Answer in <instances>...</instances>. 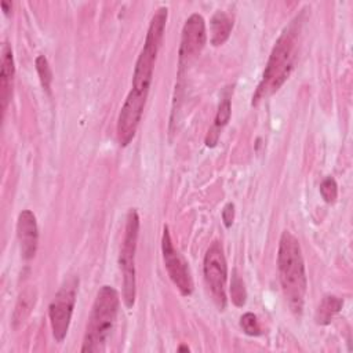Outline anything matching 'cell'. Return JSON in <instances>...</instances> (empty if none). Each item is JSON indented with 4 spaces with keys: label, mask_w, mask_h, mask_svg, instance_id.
<instances>
[{
    "label": "cell",
    "mask_w": 353,
    "mask_h": 353,
    "mask_svg": "<svg viewBox=\"0 0 353 353\" xmlns=\"http://www.w3.org/2000/svg\"><path fill=\"white\" fill-rule=\"evenodd\" d=\"M302 23L303 12H299L292 21H290V23L277 37L266 62L262 79L252 95V106L272 97L290 77L296 58Z\"/></svg>",
    "instance_id": "1"
},
{
    "label": "cell",
    "mask_w": 353,
    "mask_h": 353,
    "mask_svg": "<svg viewBox=\"0 0 353 353\" xmlns=\"http://www.w3.org/2000/svg\"><path fill=\"white\" fill-rule=\"evenodd\" d=\"M277 270L283 295L292 313L301 314L307 287L305 262L296 237L284 230L277 252Z\"/></svg>",
    "instance_id": "2"
},
{
    "label": "cell",
    "mask_w": 353,
    "mask_h": 353,
    "mask_svg": "<svg viewBox=\"0 0 353 353\" xmlns=\"http://www.w3.org/2000/svg\"><path fill=\"white\" fill-rule=\"evenodd\" d=\"M120 307L119 292L110 285H102L94 299L84 331L81 352H103L116 325Z\"/></svg>",
    "instance_id": "3"
},
{
    "label": "cell",
    "mask_w": 353,
    "mask_h": 353,
    "mask_svg": "<svg viewBox=\"0 0 353 353\" xmlns=\"http://www.w3.org/2000/svg\"><path fill=\"white\" fill-rule=\"evenodd\" d=\"M168 10L167 7H160L153 14L149 28L146 32L143 47L137 58L134 73H132V84L131 90L139 92V94H149L150 84L153 80V70L154 63L157 59L159 50L163 43L165 22H167Z\"/></svg>",
    "instance_id": "4"
},
{
    "label": "cell",
    "mask_w": 353,
    "mask_h": 353,
    "mask_svg": "<svg viewBox=\"0 0 353 353\" xmlns=\"http://www.w3.org/2000/svg\"><path fill=\"white\" fill-rule=\"evenodd\" d=\"M139 234V216L135 208H131L125 216L124 236L120 247L119 265L123 276V302L131 309L135 303L137 277H135V252Z\"/></svg>",
    "instance_id": "5"
},
{
    "label": "cell",
    "mask_w": 353,
    "mask_h": 353,
    "mask_svg": "<svg viewBox=\"0 0 353 353\" xmlns=\"http://www.w3.org/2000/svg\"><path fill=\"white\" fill-rule=\"evenodd\" d=\"M79 287V277L70 276L68 277L57 294L54 295L50 306H48V317L51 324L52 336L57 342H62L69 331L76 295Z\"/></svg>",
    "instance_id": "6"
},
{
    "label": "cell",
    "mask_w": 353,
    "mask_h": 353,
    "mask_svg": "<svg viewBox=\"0 0 353 353\" xmlns=\"http://www.w3.org/2000/svg\"><path fill=\"white\" fill-rule=\"evenodd\" d=\"M204 280L211 291L212 299L219 310L226 307V280L228 265L223 254V248L219 241L211 243L204 255Z\"/></svg>",
    "instance_id": "7"
},
{
    "label": "cell",
    "mask_w": 353,
    "mask_h": 353,
    "mask_svg": "<svg viewBox=\"0 0 353 353\" xmlns=\"http://www.w3.org/2000/svg\"><path fill=\"white\" fill-rule=\"evenodd\" d=\"M207 41V30L204 18L194 12L182 28L181 43L178 50V74L181 76L200 55Z\"/></svg>",
    "instance_id": "8"
},
{
    "label": "cell",
    "mask_w": 353,
    "mask_h": 353,
    "mask_svg": "<svg viewBox=\"0 0 353 353\" xmlns=\"http://www.w3.org/2000/svg\"><path fill=\"white\" fill-rule=\"evenodd\" d=\"M161 252H163V261H164L167 273L171 281L174 283V285L178 288L181 295L183 296L192 295L194 285H193V279H192L188 262L179 254V251L174 247L168 226H164V230H163Z\"/></svg>",
    "instance_id": "9"
},
{
    "label": "cell",
    "mask_w": 353,
    "mask_h": 353,
    "mask_svg": "<svg viewBox=\"0 0 353 353\" xmlns=\"http://www.w3.org/2000/svg\"><path fill=\"white\" fill-rule=\"evenodd\" d=\"M148 95L130 90L116 123V137L120 146H127L135 137L145 109Z\"/></svg>",
    "instance_id": "10"
},
{
    "label": "cell",
    "mask_w": 353,
    "mask_h": 353,
    "mask_svg": "<svg viewBox=\"0 0 353 353\" xmlns=\"http://www.w3.org/2000/svg\"><path fill=\"white\" fill-rule=\"evenodd\" d=\"M17 237L22 258L25 261L32 259L37 251L39 229L36 216L30 210H23L19 212L17 219Z\"/></svg>",
    "instance_id": "11"
},
{
    "label": "cell",
    "mask_w": 353,
    "mask_h": 353,
    "mask_svg": "<svg viewBox=\"0 0 353 353\" xmlns=\"http://www.w3.org/2000/svg\"><path fill=\"white\" fill-rule=\"evenodd\" d=\"M15 76V66H14V55L11 46L6 41L1 47V70H0V88H1V109L3 113L7 109V105L11 99L12 94V81Z\"/></svg>",
    "instance_id": "12"
},
{
    "label": "cell",
    "mask_w": 353,
    "mask_h": 353,
    "mask_svg": "<svg viewBox=\"0 0 353 353\" xmlns=\"http://www.w3.org/2000/svg\"><path fill=\"white\" fill-rule=\"evenodd\" d=\"M211 44L212 46H222L230 36L232 28H233V19L225 12V11H216L211 21Z\"/></svg>",
    "instance_id": "13"
},
{
    "label": "cell",
    "mask_w": 353,
    "mask_h": 353,
    "mask_svg": "<svg viewBox=\"0 0 353 353\" xmlns=\"http://www.w3.org/2000/svg\"><path fill=\"white\" fill-rule=\"evenodd\" d=\"M230 114H232V105H230V99L226 97L221 101V103L218 106V110H216V114H215V119H214V123H212V125L208 130V134L205 137V145L207 146L212 148V146L216 145V142L219 139V135H221V131L228 124V121L230 119Z\"/></svg>",
    "instance_id": "14"
},
{
    "label": "cell",
    "mask_w": 353,
    "mask_h": 353,
    "mask_svg": "<svg viewBox=\"0 0 353 353\" xmlns=\"http://www.w3.org/2000/svg\"><path fill=\"white\" fill-rule=\"evenodd\" d=\"M343 301L335 295H325L316 310V323L327 325L331 323L334 316L342 309Z\"/></svg>",
    "instance_id": "15"
},
{
    "label": "cell",
    "mask_w": 353,
    "mask_h": 353,
    "mask_svg": "<svg viewBox=\"0 0 353 353\" xmlns=\"http://www.w3.org/2000/svg\"><path fill=\"white\" fill-rule=\"evenodd\" d=\"M34 302H36V292L32 288L25 290L19 295L18 302L15 305L14 314H12V325H14V328H18V325L22 324V321H25V319L30 314V312H32V309L34 306Z\"/></svg>",
    "instance_id": "16"
},
{
    "label": "cell",
    "mask_w": 353,
    "mask_h": 353,
    "mask_svg": "<svg viewBox=\"0 0 353 353\" xmlns=\"http://www.w3.org/2000/svg\"><path fill=\"white\" fill-rule=\"evenodd\" d=\"M230 298H232V302L241 307L245 305V301H247V291H245V287H244V281L241 280V277L239 276L237 270L234 269L233 273H232V283H230Z\"/></svg>",
    "instance_id": "17"
},
{
    "label": "cell",
    "mask_w": 353,
    "mask_h": 353,
    "mask_svg": "<svg viewBox=\"0 0 353 353\" xmlns=\"http://www.w3.org/2000/svg\"><path fill=\"white\" fill-rule=\"evenodd\" d=\"M34 66L40 79V83L43 88L50 94L51 91V81H52V72L50 68V63L44 55H39L34 61Z\"/></svg>",
    "instance_id": "18"
},
{
    "label": "cell",
    "mask_w": 353,
    "mask_h": 353,
    "mask_svg": "<svg viewBox=\"0 0 353 353\" xmlns=\"http://www.w3.org/2000/svg\"><path fill=\"white\" fill-rule=\"evenodd\" d=\"M240 327L250 336H258L262 334V328L258 321V317L251 312H247L240 317Z\"/></svg>",
    "instance_id": "19"
},
{
    "label": "cell",
    "mask_w": 353,
    "mask_h": 353,
    "mask_svg": "<svg viewBox=\"0 0 353 353\" xmlns=\"http://www.w3.org/2000/svg\"><path fill=\"white\" fill-rule=\"evenodd\" d=\"M320 194L325 203L334 204L338 197V185L332 176H327L320 183Z\"/></svg>",
    "instance_id": "20"
},
{
    "label": "cell",
    "mask_w": 353,
    "mask_h": 353,
    "mask_svg": "<svg viewBox=\"0 0 353 353\" xmlns=\"http://www.w3.org/2000/svg\"><path fill=\"white\" fill-rule=\"evenodd\" d=\"M233 219H234V204L233 203H226L223 210H222L223 225L226 228H230L232 223H233Z\"/></svg>",
    "instance_id": "21"
},
{
    "label": "cell",
    "mask_w": 353,
    "mask_h": 353,
    "mask_svg": "<svg viewBox=\"0 0 353 353\" xmlns=\"http://www.w3.org/2000/svg\"><path fill=\"white\" fill-rule=\"evenodd\" d=\"M1 8L4 11V14H8L11 11V3L8 1H1Z\"/></svg>",
    "instance_id": "22"
},
{
    "label": "cell",
    "mask_w": 353,
    "mask_h": 353,
    "mask_svg": "<svg viewBox=\"0 0 353 353\" xmlns=\"http://www.w3.org/2000/svg\"><path fill=\"white\" fill-rule=\"evenodd\" d=\"M178 350H179V352H182V350H186V352H189V347H188V346H183V345H182V346H179V347H178Z\"/></svg>",
    "instance_id": "23"
}]
</instances>
